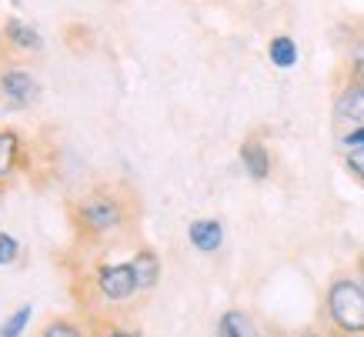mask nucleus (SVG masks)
<instances>
[{
	"label": "nucleus",
	"mask_w": 364,
	"mask_h": 337,
	"mask_svg": "<svg viewBox=\"0 0 364 337\" xmlns=\"http://www.w3.org/2000/svg\"><path fill=\"white\" fill-rule=\"evenodd\" d=\"M31 304H23L17 307L11 317H4V324H0V337H21L23 334V327H27V321H31Z\"/></svg>",
	"instance_id": "4468645a"
},
{
	"label": "nucleus",
	"mask_w": 364,
	"mask_h": 337,
	"mask_svg": "<svg viewBox=\"0 0 364 337\" xmlns=\"http://www.w3.org/2000/svg\"><path fill=\"white\" fill-rule=\"evenodd\" d=\"M41 100V84L23 67H0V104L11 110H27Z\"/></svg>",
	"instance_id": "20e7f679"
},
{
	"label": "nucleus",
	"mask_w": 364,
	"mask_h": 337,
	"mask_svg": "<svg viewBox=\"0 0 364 337\" xmlns=\"http://www.w3.org/2000/svg\"><path fill=\"white\" fill-rule=\"evenodd\" d=\"M324 321L331 334L364 337V284L358 274H334L324 287Z\"/></svg>",
	"instance_id": "f03ea898"
},
{
	"label": "nucleus",
	"mask_w": 364,
	"mask_h": 337,
	"mask_svg": "<svg viewBox=\"0 0 364 337\" xmlns=\"http://www.w3.org/2000/svg\"><path fill=\"white\" fill-rule=\"evenodd\" d=\"M341 144L348 147V151H364V124L361 127H351V131L341 137Z\"/></svg>",
	"instance_id": "6ab92c4d"
},
{
	"label": "nucleus",
	"mask_w": 364,
	"mask_h": 337,
	"mask_svg": "<svg viewBox=\"0 0 364 337\" xmlns=\"http://www.w3.org/2000/svg\"><path fill=\"white\" fill-rule=\"evenodd\" d=\"M70 218L84 240H100L127 228V220L134 218V200L121 187H97L74 204Z\"/></svg>",
	"instance_id": "f257e3e1"
},
{
	"label": "nucleus",
	"mask_w": 364,
	"mask_h": 337,
	"mask_svg": "<svg viewBox=\"0 0 364 337\" xmlns=\"http://www.w3.org/2000/svg\"><path fill=\"white\" fill-rule=\"evenodd\" d=\"M131 267H134V277H137V287H141V294L154 291L157 281H161V257H157V250L141 247L131 257Z\"/></svg>",
	"instance_id": "9d476101"
},
{
	"label": "nucleus",
	"mask_w": 364,
	"mask_h": 337,
	"mask_svg": "<svg viewBox=\"0 0 364 337\" xmlns=\"http://www.w3.org/2000/svg\"><path fill=\"white\" fill-rule=\"evenodd\" d=\"M218 337H257V331L244 311H224L218 321Z\"/></svg>",
	"instance_id": "f8f14e48"
},
{
	"label": "nucleus",
	"mask_w": 364,
	"mask_h": 337,
	"mask_svg": "<svg viewBox=\"0 0 364 337\" xmlns=\"http://www.w3.org/2000/svg\"><path fill=\"white\" fill-rule=\"evenodd\" d=\"M267 57H271V64L277 70H291V67L298 64V44L281 33V37H271V44H267Z\"/></svg>",
	"instance_id": "9b49d317"
},
{
	"label": "nucleus",
	"mask_w": 364,
	"mask_h": 337,
	"mask_svg": "<svg viewBox=\"0 0 364 337\" xmlns=\"http://www.w3.org/2000/svg\"><path fill=\"white\" fill-rule=\"evenodd\" d=\"M90 337H141V331L124 327L117 321H94V334Z\"/></svg>",
	"instance_id": "dca6fc26"
},
{
	"label": "nucleus",
	"mask_w": 364,
	"mask_h": 337,
	"mask_svg": "<svg viewBox=\"0 0 364 337\" xmlns=\"http://www.w3.org/2000/svg\"><path fill=\"white\" fill-rule=\"evenodd\" d=\"M241 164H244V171H247V177L257 181V184L271 177V151H267V144L257 134L241 144Z\"/></svg>",
	"instance_id": "6e6552de"
},
{
	"label": "nucleus",
	"mask_w": 364,
	"mask_h": 337,
	"mask_svg": "<svg viewBox=\"0 0 364 337\" xmlns=\"http://www.w3.org/2000/svg\"><path fill=\"white\" fill-rule=\"evenodd\" d=\"M331 337H348V334H331Z\"/></svg>",
	"instance_id": "4be33fe9"
},
{
	"label": "nucleus",
	"mask_w": 364,
	"mask_h": 337,
	"mask_svg": "<svg viewBox=\"0 0 364 337\" xmlns=\"http://www.w3.org/2000/svg\"><path fill=\"white\" fill-rule=\"evenodd\" d=\"M348 80H361L364 84V37H358L348 47Z\"/></svg>",
	"instance_id": "2eb2a0df"
},
{
	"label": "nucleus",
	"mask_w": 364,
	"mask_h": 337,
	"mask_svg": "<svg viewBox=\"0 0 364 337\" xmlns=\"http://www.w3.org/2000/svg\"><path fill=\"white\" fill-rule=\"evenodd\" d=\"M0 37H4L7 47L17 50V54H41V50H44L41 31H37L33 23L21 21V17H7V21L0 23Z\"/></svg>",
	"instance_id": "39448f33"
},
{
	"label": "nucleus",
	"mask_w": 364,
	"mask_h": 337,
	"mask_svg": "<svg viewBox=\"0 0 364 337\" xmlns=\"http://www.w3.org/2000/svg\"><path fill=\"white\" fill-rule=\"evenodd\" d=\"M17 257H21V244H17V237H14V234H0V267L14 264Z\"/></svg>",
	"instance_id": "f3484780"
},
{
	"label": "nucleus",
	"mask_w": 364,
	"mask_h": 337,
	"mask_svg": "<svg viewBox=\"0 0 364 337\" xmlns=\"http://www.w3.org/2000/svg\"><path fill=\"white\" fill-rule=\"evenodd\" d=\"M94 291H97V297L104 304H127V301H134L141 294V287H137L131 261L97 264V271H94Z\"/></svg>",
	"instance_id": "7ed1b4c3"
},
{
	"label": "nucleus",
	"mask_w": 364,
	"mask_h": 337,
	"mask_svg": "<svg viewBox=\"0 0 364 337\" xmlns=\"http://www.w3.org/2000/svg\"><path fill=\"white\" fill-rule=\"evenodd\" d=\"M188 240H191V247H198L200 254H214V250L224 244V224L221 220H214V218L191 220Z\"/></svg>",
	"instance_id": "1a4fd4ad"
},
{
	"label": "nucleus",
	"mask_w": 364,
	"mask_h": 337,
	"mask_svg": "<svg viewBox=\"0 0 364 337\" xmlns=\"http://www.w3.org/2000/svg\"><path fill=\"white\" fill-rule=\"evenodd\" d=\"M23 164V137L14 127H0V184L7 187Z\"/></svg>",
	"instance_id": "0eeeda50"
},
{
	"label": "nucleus",
	"mask_w": 364,
	"mask_h": 337,
	"mask_svg": "<svg viewBox=\"0 0 364 337\" xmlns=\"http://www.w3.org/2000/svg\"><path fill=\"white\" fill-rule=\"evenodd\" d=\"M37 337H90V334L77 321H70V317H50V321L37 331Z\"/></svg>",
	"instance_id": "ddd939ff"
},
{
	"label": "nucleus",
	"mask_w": 364,
	"mask_h": 337,
	"mask_svg": "<svg viewBox=\"0 0 364 337\" xmlns=\"http://www.w3.org/2000/svg\"><path fill=\"white\" fill-rule=\"evenodd\" d=\"M358 277H361V284H364V250L358 254Z\"/></svg>",
	"instance_id": "412c9836"
},
{
	"label": "nucleus",
	"mask_w": 364,
	"mask_h": 337,
	"mask_svg": "<svg viewBox=\"0 0 364 337\" xmlns=\"http://www.w3.org/2000/svg\"><path fill=\"white\" fill-rule=\"evenodd\" d=\"M294 337H328V334H321V331H314V327H308V331H298Z\"/></svg>",
	"instance_id": "aec40b11"
},
{
	"label": "nucleus",
	"mask_w": 364,
	"mask_h": 337,
	"mask_svg": "<svg viewBox=\"0 0 364 337\" xmlns=\"http://www.w3.org/2000/svg\"><path fill=\"white\" fill-rule=\"evenodd\" d=\"M0 197H4V184H0Z\"/></svg>",
	"instance_id": "5701e85b"
},
{
	"label": "nucleus",
	"mask_w": 364,
	"mask_h": 337,
	"mask_svg": "<svg viewBox=\"0 0 364 337\" xmlns=\"http://www.w3.org/2000/svg\"><path fill=\"white\" fill-rule=\"evenodd\" d=\"M344 167H348V171L364 184V151H348L344 154Z\"/></svg>",
	"instance_id": "a211bd4d"
},
{
	"label": "nucleus",
	"mask_w": 364,
	"mask_h": 337,
	"mask_svg": "<svg viewBox=\"0 0 364 337\" xmlns=\"http://www.w3.org/2000/svg\"><path fill=\"white\" fill-rule=\"evenodd\" d=\"M334 117L348 120L354 127L364 124V84L361 80H344V87L334 97Z\"/></svg>",
	"instance_id": "423d86ee"
}]
</instances>
